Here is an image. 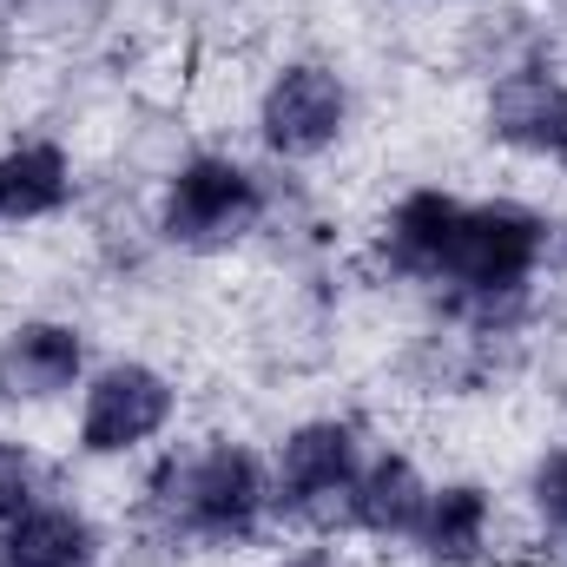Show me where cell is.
Here are the masks:
<instances>
[{"label": "cell", "mask_w": 567, "mask_h": 567, "mask_svg": "<svg viewBox=\"0 0 567 567\" xmlns=\"http://www.w3.org/2000/svg\"><path fill=\"white\" fill-rule=\"evenodd\" d=\"M429 482L423 468L403 455V449H383L363 462L357 475V495H350V535H377V542H410L416 522L429 508Z\"/></svg>", "instance_id": "cell-10"}, {"label": "cell", "mask_w": 567, "mask_h": 567, "mask_svg": "<svg viewBox=\"0 0 567 567\" xmlns=\"http://www.w3.org/2000/svg\"><path fill=\"white\" fill-rule=\"evenodd\" d=\"M482 133L502 152L567 165V73L555 60H522L508 73H488Z\"/></svg>", "instance_id": "cell-7"}, {"label": "cell", "mask_w": 567, "mask_h": 567, "mask_svg": "<svg viewBox=\"0 0 567 567\" xmlns=\"http://www.w3.org/2000/svg\"><path fill=\"white\" fill-rule=\"evenodd\" d=\"M0 567H100V528L73 502H33L0 528Z\"/></svg>", "instance_id": "cell-11"}, {"label": "cell", "mask_w": 567, "mask_h": 567, "mask_svg": "<svg viewBox=\"0 0 567 567\" xmlns=\"http://www.w3.org/2000/svg\"><path fill=\"white\" fill-rule=\"evenodd\" d=\"M363 429L343 423V416H310L278 442V462H271V515L317 535V542H337L350 535V495H357V475H363Z\"/></svg>", "instance_id": "cell-4"}, {"label": "cell", "mask_w": 567, "mask_h": 567, "mask_svg": "<svg viewBox=\"0 0 567 567\" xmlns=\"http://www.w3.org/2000/svg\"><path fill=\"white\" fill-rule=\"evenodd\" d=\"M410 542L429 567H495V495L482 482L429 488V508Z\"/></svg>", "instance_id": "cell-9"}, {"label": "cell", "mask_w": 567, "mask_h": 567, "mask_svg": "<svg viewBox=\"0 0 567 567\" xmlns=\"http://www.w3.org/2000/svg\"><path fill=\"white\" fill-rule=\"evenodd\" d=\"M265 218H271V192L245 158L192 152L165 172L152 231L185 258H218V251H238Z\"/></svg>", "instance_id": "cell-3"}, {"label": "cell", "mask_w": 567, "mask_h": 567, "mask_svg": "<svg viewBox=\"0 0 567 567\" xmlns=\"http://www.w3.org/2000/svg\"><path fill=\"white\" fill-rule=\"evenodd\" d=\"M350 133V80L330 60H284L258 93V140L284 165H310Z\"/></svg>", "instance_id": "cell-6"}, {"label": "cell", "mask_w": 567, "mask_h": 567, "mask_svg": "<svg viewBox=\"0 0 567 567\" xmlns=\"http://www.w3.org/2000/svg\"><path fill=\"white\" fill-rule=\"evenodd\" d=\"M7 20L40 47H80L113 20V0H7Z\"/></svg>", "instance_id": "cell-13"}, {"label": "cell", "mask_w": 567, "mask_h": 567, "mask_svg": "<svg viewBox=\"0 0 567 567\" xmlns=\"http://www.w3.org/2000/svg\"><path fill=\"white\" fill-rule=\"evenodd\" d=\"M86 383V330L60 317H27L0 337V403L40 410Z\"/></svg>", "instance_id": "cell-8"}, {"label": "cell", "mask_w": 567, "mask_h": 567, "mask_svg": "<svg viewBox=\"0 0 567 567\" xmlns=\"http://www.w3.org/2000/svg\"><path fill=\"white\" fill-rule=\"evenodd\" d=\"M40 502V455L20 435H0V528Z\"/></svg>", "instance_id": "cell-15"}, {"label": "cell", "mask_w": 567, "mask_h": 567, "mask_svg": "<svg viewBox=\"0 0 567 567\" xmlns=\"http://www.w3.org/2000/svg\"><path fill=\"white\" fill-rule=\"evenodd\" d=\"M73 205V158L53 140H20L0 152V225H40Z\"/></svg>", "instance_id": "cell-12"}, {"label": "cell", "mask_w": 567, "mask_h": 567, "mask_svg": "<svg viewBox=\"0 0 567 567\" xmlns=\"http://www.w3.org/2000/svg\"><path fill=\"white\" fill-rule=\"evenodd\" d=\"M265 567H343V555L337 548H297V555H278V561Z\"/></svg>", "instance_id": "cell-16"}, {"label": "cell", "mask_w": 567, "mask_h": 567, "mask_svg": "<svg viewBox=\"0 0 567 567\" xmlns=\"http://www.w3.org/2000/svg\"><path fill=\"white\" fill-rule=\"evenodd\" d=\"M172 423H178V383L165 370L140 363V357H120V363H100L80 383L73 442H80V455L113 462V455H140L145 442H158Z\"/></svg>", "instance_id": "cell-5"}, {"label": "cell", "mask_w": 567, "mask_h": 567, "mask_svg": "<svg viewBox=\"0 0 567 567\" xmlns=\"http://www.w3.org/2000/svg\"><path fill=\"white\" fill-rule=\"evenodd\" d=\"M271 522V468L231 442L205 435L172 449L140 488V528L165 548H245Z\"/></svg>", "instance_id": "cell-2"}, {"label": "cell", "mask_w": 567, "mask_h": 567, "mask_svg": "<svg viewBox=\"0 0 567 567\" xmlns=\"http://www.w3.org/2000/svg\"><path fill=\"white\" fill-rule=\"evenodd\" d=\"M561 225L522 198H455L416 185L383 218V265L410 284L442 290V310L482 330L522 337L535 278L555 265Z\"/></svg>", "instance_id": "cell-1"}, {"label": "cell", "mask_w": 567, "mask_h": 567, "mask_svg": "<svg viewBox=\"0 0 567 567\" xmlns=\"http://www.w3.org/2000/svg\"><path fill=\"white\" fill-rule=\"evenodd\" d=\"M528 502H535V555L548 567H567V442L548 449L528 475Z\"/></svg>", "instance_id": "cell-14"}]
</instances>
